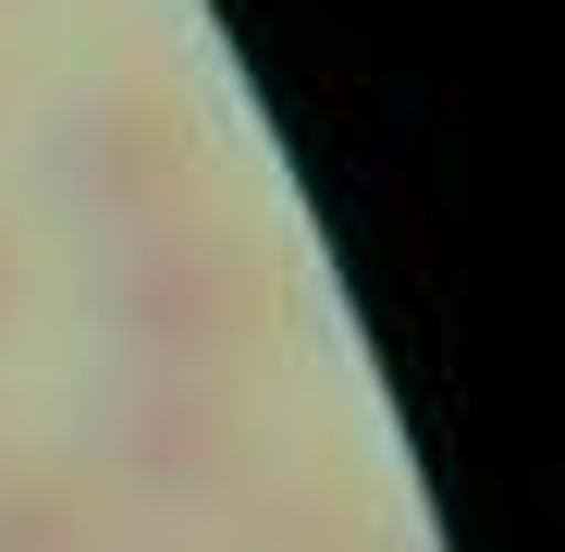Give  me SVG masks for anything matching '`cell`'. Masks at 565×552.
<instances>
[{
	"label": "cell",
	"instance_id": "cell-3",
	"mask_svg": "<svg viewBox=\"0 0 565 552\" xmlns=\"http://www.w3.org/2000/svg\"><path fill=\"white\" fill-rule=\"evenodd\" d=\"M62 184H74V209L99 221L111 246L136 234H172V221H198V123H184L172 99H148V86H124V99H99L74 136H62Z\"/></svg>",
	"mask_w": 565,
	"mask_h": 552
},
{
	"label": "cell",
	"instance_id": "cell-4",
	"mask_svg": "<svg viewBox=\"0 0 565 552\" xmlns=\"http://www.w3.org/2000/svg\"><path fill=\"white\" fill-rule=\"evenodd\" d=\"M0 552H99V491L62 467H0Z\"/></svg>",
	"mask_w": 565,
	"mask_h": 552
},
{
	"label": "cell",
	"instance_id": "cell-6",
	"mask_svg": "<svg viewBox=\"0 0 565 552\" xmlns=\"http://www.w3.org/2000/svg\"><path fill=\"white\" fill-rule=\"evenodd\" d=\"M0 320H13V234H0Z\"/></svg>",
	"mask_w": 565,
	"mask_h": 552
},
{
	"label": "cell",
	"instance_id": "cell-1",
	"mask_svg": "<svg viewBox=\"0 0 565 552\" xmlns=\"http://www.w3.org/2000/svg\"><path fill=\"white\" fill-rule=\"evenodd\" d=\"M99 479L148 516H234L258 491V430L222 368H136L99 405Z\"/></svg>",
	"mask_w": 565,
	"mask_h": 552
},
{
	"label": "cell",
	"instance_id": "cell-5",
	"mask_svg": "<svg viewBox=\"0 0 565 552\" xmlns=\"http://www.w3.org/2000/svg\"><path fill=\"white\" fill-rule=\"evenodd\" d=\"M234 552H369V528H356L344 491L296 479V491H246L234 504Z\"/></svg>",
	"mask_w": 565,
	"mask_h": 552
},
{
	"label": "cell",
	"instance_id": "cell-2",
	"mask_svg": "<svg viewBox=\"0 0 565 552\" xmlns=\"http://www.w3.org/2000/svg\"><path fill=\"white\" fill-rule=\"evenodd\" d=\"M258 307H270L258 258H246L234 234H210V221L136 234V246H111V270H99V320H111V344H124L136 368H222V356H246Z\"/></svg>",
	"mask_w": 565,
	"mask_h": 552
}]
</instances>
